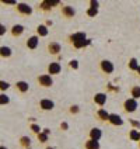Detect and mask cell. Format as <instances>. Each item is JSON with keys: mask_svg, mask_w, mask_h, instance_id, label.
I'll list each match as a JSON object with an SVG mask.
<instances>
[{"mask_svg": "<svg viewBox=\"0 0 140 149\" xmlns=\"http://www.w3.org/2000/svg\"><path fill=\"white\" fill-rule=\"evenodd\" d=\"M84 40H87L86 33H74V34H70V35H69V42H70L72 45L79 41H84Z\"/></svg>", "mask_w": 140, "mask_h": 149, "instance_id": "obj_8", "label": "cell"}, {"mask_svg": "<svg viewBox=\"0 0 140 149\" xmlns=\"http://www.w3.org/2000/svg\"><path fill=\"white\" fill-rule=\"evenodd\" d=\"M20 143H21V146L25 149H28L31 146V139L28 138V136H21L20 138Z\"/></svg>", "mask_w": 140, "mask_h": 149, "instance_id": "obj_24", "label": "cell"}, {"mask_svg": "<svg viewBox=\"0 0 140 149\" xmlns=\"http://www.w3.org/2000/svg\"><path fill=\"white\" fill-rule=\"evenodd\" d=\"M108 123L114 127H122L123 125V120L119 114H109V118H108Z\"/></svg>", "mask_w": 140, "mask_h": 149, "instance_id": "obj_7", "label": "cell"}, {"mask_svg": "<svg viewBox=\"0 0 140 149\" xmlns=\"http://www.w3.org/2000/svg\"><path fill=\"white\" fill-rule=\"evenodd\" d=\"M10 103V97H8L6 93H1L0 94V106H6Z\"/></svg>", "mask_w": 140, "mask_h": 149, "instance_id": "obj_26", "label": "cell"}, {"mask_svg": "<svg viewBox=\"0 0 140 149\" xmlns=\"http://www.w3.org/2000/svg\"><path fill=\"white\" fill-rule=\"evenodd\" d=\"M46 48H48V52H49L50 55H59L60 51H62V45L56 41H50Z\"/></svg>", "mask_w": 140, "mask_h": 149, "instance_id": "obj_5", "label": "cell"}, {"mask_svg": "<svg viewBox=\"0 0 140 149\" xmlns=\"http://www.w3.org/2000/svg\"><path fill=\"white\" fill-rule=\"evenodd\" d=\"M52 24H53V21H52V20H48V21H46V24H45V25H46V27H50Z\"/></svg>", "mask_w": 140, "mask_h": 149, "instance_id": "obj_39", "label": "cell"}, {"mask_svg": "<svg viewBox=\"0 0 140 149\" xmlns=\"http://www.w3.org/2000/svg\"><path fill=\"white\" fill-rule=\"evenodd\" d=\"M48 34H49V30L45 24H39L37 27V35L38 37H46Z\"/></svg>", "mask_w": 140, "mask_h": 149, "instance_id": "obj_17", "label": "cell"}, {"mask_svg": "<svg viewBox=\"0 0 140 149\" xmlns=\"http://www.w3.org/2000/svg\"><path fill=\"white\" fill-rule=\"evenodd\" d=\"M17 10L18 13L24 14V16H31L32 14V7L27 3H17Z\"/></svg>", "mask_w": 140, "mask_h": 149, "instance_id": "obj_6", "label": "cell"}, {"mask_svg": "<svg viewBox=\"0 0 140 149\" xmlns=\"http://www.w3.org/2000/svg\"><path fill=\"white\" fill-rule=\"evenodd\" d=\"M90 7L91 8H97V10H98L99 1H97V0H90Z\"/></svg>", "mask_w": 140, "mask_h": 149, "instance_id": "obj_34", "label": "cell"}, {"mask_svg": "<svg viewBox=\"0 0 140 149\" xmlns=\"http://www.w3.org/2000/svg\"><path fill=\"white\" fill-rule=\"evenodd\" d=\"M139 149H140V143H139Z\"/></svg>", "mask_w": 140, "mask_h": 149, "instance_id": "obj_43", "label": "cell"}, {"mask_svg": "<svg viewBox=\"0 0 140 149\" xmlns=\"http://www.w3.org/2000/svg\"><path fill=\"white\" fill-rule=\"evenodd\" d=\"M69 66L72 68V69H79V61L77 59H72L69 62Z\"/></svg>", "mask_w": 140, "mask_h": 149, "instance_id": "obj_32", "label": "cell"}, {"mask_svg": "<svg viewBox=\"0 0 140 149\" xmlns=\"http://www.w3.org/2000/svg\"><path fill=\"white\" fill-rule=\"evenodd\" d=\"M30 128H31V131H32V132H35V134H37V135H38V134H41V132H42L41 127H39V125H38V124H31V127H30Z\"/></svg>", "mask_w": 140, "mask_h": 149, "instance_id": "obj_28", "label": "cell"}, {"mask_svg": "<svg viewBox=\"0 0 140 149\" xmlns=\"http://www.w3.org/2000/svg\"><path fill=\"white\" fill-rule=\"evenodd\" d=\"M62 72V65L59 62H50L48 66V74H59Z\"/></svg>", "mask_w": 140, "mask_h": 149, "instance_id": "obj_10", "label": "cell"}, {"mask_svg": "<svg viewBox=\"0 0 140 149\" xmlns=\"http://www.w3.org/2000/svg\"><path fill=\"white\" fill-rule=\"evenodd\" d=\"M23 33H24V25L16 24L11 27V35H13V37H20Z\"/></svg>", "mask_w": 140, "mask_h": 149, "instance_id": "obj_16", "label": "cell"}, {"mask_svg": "<svg viewBox=\"0 0 140 149\" xmlns=\"http://www.w3.org/2000/svg\"><path fill=\"white\" fill-rule=\"evenodd\" d=\"M38 83H39V86L48 89V87H52V86H53V79H52V76L48 73L39 74V76H38Z\"/></svg>", "mask_w": 140, "mask_h": 149, "instance_id": "obj_3", "label": "cell"}, {"mask_svg": "<svg viewBox=\"0 0 140 149\" xmlns=\"http://www.w3.org/2000/svg\"><path fill=\"white\" fill-rule=\"evenodd\" d=\"M130 96H132V99H134V100L140 99V86H132V89H130Z\"/></svg>", "mask_w": 140, "mask_h": 149, "instance_id": "obj_23", "label": "cell"}, {"mask_svg": "<svg viewBox=\"0 0 140 149\" xmlns=\"http://www.w3.org/2000/svg\"><path fill=\"white\" fill-rule=\"evenodd\" d=\"M60 130H62V131H67V130H69V124H67L66 121H62V124H60Z\"/></svg>", "mask_w": 140, "mask_h": 149, "instance_id": "obj_36", "label": "cell"}, {"mask_svg": "<svg viewBox=\"0 0 140 149\" xmlns=\"http://www.w3.org/2000/svg\"><path fill=\"white\" fill-rule=\"evenodd\" d=\"M91 44V40H84V41H79V42H76V44H73V47L76 48V49H81V48H86V47H88Z\"/></svg>", "mask_w": 140, "mask_h": 149, "instance_id": "obj_21", "label": "cell"}, {"mask_svg": "<svg viewBox=\"0 0 140 149\" xmlns=\"http://www.w3.org/2000/svg\"><path fill=\"white\" fill-rule=\"evenodd\" d=\"M4 33H6V27H4V25L0 23V35H3Z\"/></svg>", "mask_w": 140, "mask_h": 149, "instance_id": "obj_37", "label": "cell"}, {"mask_svg": "<svg viewBox=\"0 0 140 149\" xmlns=\"http://www.w3.org/2000/svg\"><path fill=\"white\" fill-rule=\"evenodd\" d=\"M95 116L98 118L99 121H108V118H109V113H108L105 108H98L97 110V113H95Z\"/></svg>", "mask_w": 140, "mask_h": 149, "instance_id": "obj_13", "label": "cell"}, {"mask_svg": "<svg viewBox=\"0 0 140 149\" xmlns=\"http://www.w3.org/2000/svg\"><path fill=\"white\" fill-rule=\"evenodd\" d=\"M107 100H108V96L105 93H95L94 94V97H92V101L99 106V107H104L105 104H107Z\"/></svg>", "mask_w": 140, "mask_h": 149, "instance_id": "obj_4", "label": "cell"}, {"mask_svg": "<svg viewBox=\"0 0 140 149\" xmlns=\"http://www.w3.org/2000/svg\"><path fill=\"white\" fill-rule=\"evenodd\" d=\"M139 66H140V63H139V61H137L136 58H130V59H129V63H128V68H129V70H133V72H136Z\"/></svg>", "mask_w": 140, "mask_h": 149, "instance_id": "obj_19", "label": "cell"}, {"mask_svg": "<svg viewBox=\"0 0 140 149\" xmlns=\"http://www.w3.org/2000/svg\"><path fill=\"white\" fill-rule=\"evenodd\" d=\"M10 87V84L7 82H4V80H0V90L1 91H6Z\"/></svg>", "mask_w": 140, "mask_h": 149, "instance_id": "obj_31", "label": "cell"}, {"mask_svg": "<svg viewBox=\"0 0 140 149\" xmlns=\"http://www.w3.org/2000/svg\"><path fill=\"white\" fill-rule=\"evenodd\" d=\"M62 16L66 17V18H73L76 16V8L73 6H69V4L62 6Z\"/></svg>", "mask_w": 140, "mask_h": 149, "instance_id": "obj_9", "label": "cell"}, {"mask_svg": "<svg viewBox=\"0 0 140 149\" xmlns=\"http://www.w3.org/2000/svg\"><path fill=\"white\" fill-rule=\"evenodd\" d=\"M39 8H41L42 11L46 13V11H50V10H52V6L49 4L48 0H45V1H41V3H39Z\"/></svg>", "mask_w": 140, "mask_h": 149, "instance_id": "obj_25", "label": "cell"}, {"mask_svg": "<svg viewBox=\"0 0 140 149\" xmlns=\"http://www.w3.org/2000/svg\"><path fill=\"white\" fill-rule=\"evenodd\" d=\"M137 107H139V103H137V100L134 99H126L123 101V110L128 113V114H132V113H134L136 110H137Z\"/></svg>", "mask_w": 140, "mask_h": 149, "instance_id": "obj_1", "label": "cell"}, {"mask_svg": "<svg viewBox=\"0 0 140 149\" xmlns=\"http://www.w3.org/2000/svg\"><path fill=\"white\" fill-rule=\"evenodd\" d=\"M99 141H94V139H87L84 142V149H99Z\"/></svg>", "mask_w": 140, "mask_h": 149, "instance_id": "obj_15", "label": "cell"}, {"mask_svg": "<svg viewBox=\"0 0 140 149\" xmlns=\"http://www.w3.org/2000/svg\"><path fill=\"white\" fill-rule=\"evenodd\" d=\"M69 113H70V114H73V116H76V114H79V113H80V107H79L77 104L70 106V108H69Z\"/></svg>", "mask_w": 140, "mask_h": 149, "instance_id": "obj_27", "label": "cell"}, {"mask_svg": "<svg viewBox=\"0 0 140 149\" xmlns=\"http://www.w3.org/2000/svg\"><path fill=\"white\" fill-rule=\"evenodd\" d=\"M102 136V131L99 128H91L90 130V139H94V141H99Z\"/></svg>", "mask_w": 140, "mask_h": 149, "instance_id": "obj_14", "label": "cell"}, {"mask_svg": "<svg viewBox=\"0 0 140 149\" xmlns=\"http://www.w3.org/2000/svg\"><path fill=\"white\" fill-rule=\"evenodd\" d=\"M38 44H39V37L38 35H32V37H30L27 40V48L28 49H35L38 47Z\"/></svg>", "mask_w": 140, "mask_h": 149, "instance_id": "obj_12", "label": "cell"}, {"mask_svg": "<svg viewBox=\"0 0 140 149\" xmlns=\"http://www.w3.org/2000/svg\"><path fill=\"white\" fill-rule=\"evenodd\" d=\"M0 56H1V58L11 56V48H10V47H0Z\"/></svg>", "mask_w": 140, "mask_h": 149, "instance_id": "obj_22", "label": "cell"}, {"mask_svg": "<svg viewBox=\"0 0 140 149\" xmlns=\"http://www.w3.org/2000/svg\"><path fill=\"white\" fill-rule=\"evenodd\" d=\"M48 1H49V4L52 6V8L56 7V6H60V4H62V3H60L59 0H48Z\"/></svg>", "mask_w": 140, "mask_h": 149, "instance_id": "obj_35", "label": "cell"}, {"mask_svg": "<svg viewBox=\"0 0 140 149\" xmlns=\"http://www.w3.org/2000/svg\"><path fill=\"white\" fill-rule=\"evenodd\" d=\"M39 107H41L43 111H50V110L55 108V103L50 99H42L41 101H39Z\"/></svg>", "mask_w": 140, "mask_h": 149, "instance_id": "obj_11", "label": "cell"}, {"mask_svg": "<svg viewBox=\"0 0 140 149\" xmlns=\"http://www.w3.org/2000/svg\"><path fill=\"white\" fill-rule=\"evenodd\" d=\"M99 69L102 70V73L111 74V73H114L115 66H114V63H112L111 61H108V59H102V61L99 62Z\"/></svg>", "mask_w": 140, "mask_h": 149, "instance_id": "obj_2", "label": "cell"}, {"mask_svg": "<svg viewBox=\"0 0 140 149\" xmlns=\"http://www.w3.org/2000/svg\"><path fill=\"white\" fill-rule=\"evenodd\" d=\"M42 132H43V134H46L48 136H49V135H50V131H49V130H48V128H45V130H42Z\"/></svg>", "mask_w": 140, "mask_h": 149, "instance_id": "obj_38", "label": "cell"}, {"mask_svg": "<svg viewBox=\"0 0 140 149\" xmlns=\"http://www.w3.org/2000/svg\"><path fill=\"white\" fill-rule=\"evenodd\" d=\"M129 139L133 142H140V131L139 130L132 128V130L129 131Z\"/></svg>", "mask_w": 140, "mask_h": 149, "instance_id": "obj_18", "label": "cell"}, {"mask_svg": "<svg viewBox=\"0 0 140 149\" xmlns=\"http://www.w3.org/2000/svg\"><path fill=\"white\" fill-rule=\"evenodd\" d=\"M129 123L133 125V128H134V130H140V121H136V120L130 118V120H129Z\"/></svg>", "mask_w": 140, "mask_h": 149, "instance_id": "obj_33", "label": "cell"}, {"mask_svg": "<svg viewBox=\"0 0 140 149\" xmlns=\"http://www.w3.org/2000/svg\"><path fill=\"white\" fill-rule=\"evenodd\" d=\"M38 139H39V142H42V143H45V142H48V139H49V136L46 135V134H38Z\"/></svg>", "mask_w": 140, "mask_h": 149, "instance_id": "obj_30", "label": "cell"}, {"mask_svg": "<svg viewBox=\"0 0 140 149\" xmlns=\"http://www.w3.org/2000/svg\"><path fill=\"white\" fill-rule=\"evenodd\" d=\"M136 72H137V73H139V74H140V66H139V68H137V70H136Z\"/></svg>", "mask_w": 140, "mask_h": 149, "instance_id": "obj_40", "label": "cell"}, {"mask_svg": "<svg viewBox=\"0 0 140 149\" xmlns=\"http://www.w3.org/2000/svg\"><path fill=\"white\" fill-rule=\"evenodd\" d=\"M0 149H7L6 146H0Z\"/></svg>", "mask_w": 140, "mask_h": 149, "instance_id": "obj_42", "label": "cell"}, {"mask_svg": "<svg viewBox=\"0 0 140 149\" xmlns=\"http://www.w3.org/2000/svg\"><path fill=\"white\" fill-rule=\"evenodd\" d=\"M97 14H98V10L97 8H91V7L87 8V16L88 17H95Z\"/></svg>", "mask_w": 140, "mask_h": 149, "instance_id": "obj_29", "label": "cell"}, {"mask_svg": "<svg viewBox=\"0 0 140 149\" xmlns=\"http://www.w3.org/2000/svg\"><path fill=\"white\" fill-rule=\"evenodd\" d=\"M16 86H17V90L21 91V93H27V91L30 90V84L27 82H23V80L21 82H17Z\"/></svg>", "mask_w": 140, "mask_h": 149, "instance_id": "obj_20", "label": "cell"}, {"mask_svg": "<svg viewBox=\"0 0 140 149\" xmlns=\"http://www.w3.org/2000/svg\"><path fill=\"white\" fill-rule=\"evenodd\" d=\"M46 149H55V148H52V146H46Z\"/></svg>", "mask_w": 140, "mask_h": 149, "instance_id": "obj_41", "label": "cell"}]
</instances>
